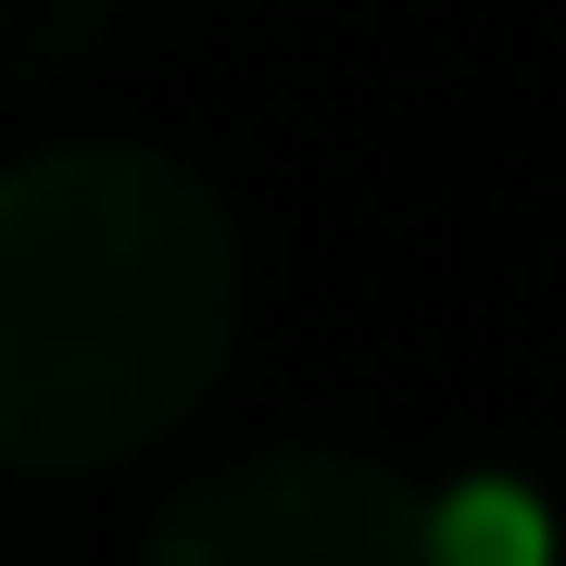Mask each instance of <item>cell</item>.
Wrapping results in <instances>:
<instances>
[{
	"mask_svg": "<svg viewBox=\"0 0 566 566\" xmlns=\"http://www.w3.org/2000/svg\"><path fill=\"white\" fill-rule=\"evenodd\" d=\"M252 315L202 164L76 139L0 177V465H126L202 416Z\"/></svg>",
	"mask_w": 566,
	"mask_h": 566,
	"instance_id": "6da1fadb",
	"label": "cell"
},
{
	"mask_svg": "<svg viewBox=\"0 0 566 566\" xmlns=\"http://www.w3.org/2000/svg\"><path fill=\"white\" fill-rule=\"evenodd\" d=\"M428 566H542V504L516 479H465L428 504Z\"/></svg>",
	"mask_w": 566,
	"mask_h": 566,
	"instance_id": "277c9868",
	"label": "cell"
},
{
	"mask_svg": "<svg viewBox=\"0 0 566 566\" xmlns=\"http://www.w3.org/2000/svg\"><path fill=\"white\" fill-rule=\"evenodd\" d=\"M139 566H428V491L340 441H277L202 465L151 516Z\"/></svg>",
	"mask_w": 566,
	"mask_h": 566,
	"instance_id": "7a4b0ae2",
	"label": "cell"
},
{
	"mask_svg": "<svg viewBox=\"0 0 566 566\" xmlns=\"http://www.w3.org/2000/svg\"><path fill=\"white\" fill-rule=\"evenodd\" d=\"M114 25H126V0H0V102H13V88L76 76Z\"/></svg>",
	"mask_w": 566,
	"mask_h": 566,
	"instance_id": "3957f363",
	"label": "cell"
}]
</instances>
